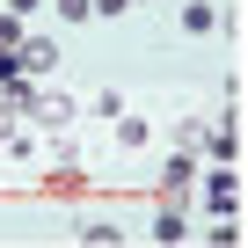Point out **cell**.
Masks as SVG:
<instances>
[{
    "instance_id": "1",
    "label": "cell",
    "mask_w": 248,
    "mask_h": 248,
    "mask_svg": "<svg viewBox=\"0 0 248 248\" xmlns=\"http://www.w3.org/2000/svg\"><path fill=\"white\" fill-rule=\"evenodd\" d=\"M22 117H30V124H44V132H66V124L80 117V102H73L66 88H51V80H30V102H22Z\"/></svg>"
},
{
    "instance_id": "2",
    "label": "cell",
    "mask_w": 248,
    "mask_h": 248,
    "mask_svg": "<svg viewBox=\"0 0 248 248\" xmlns=\"http://www.w3.org/2000/svg\"><path fill=\"white\" fill-rule=\"evenodd\" d=\"M197 154H212V161H241V109H226V117L204 124V132H197Z\"/></svg>"
},
{
    "instance_id": "3",
    "label": "cell",
    "mask_w": 248,
    "mask_h": 248,
    "mask_svg": "<svg viewBox=\"0 0 248 248\" xmlns=\"http://www.w3.org/2000/svg\"><path fill=\"white\" fill-rule=\"evenodd\" d=\"M15 51H22V59H15V66H22V80H44V73H59V44H51V37H22Z\"/></svg>"
},
{
    "instance_id": "4",
    "label": "cell",
    "mask_w": 248,
    "mask_h": 248,
    "mask_svg": "<svg viewBox=\"0 0 248 248\" xmlns=\"http://www.w3.org/2000/svg\"><path fill=\"white\" fill-rule=\"evenodd\" d=\"M204 204H212V212H241V175H233V161H219V168L204 175Z\"/></svg>"
},
{
    "instance_id": "5",
    "label": "cell",
    "mask_w": 248,
    "mask_h": 248,
    "mask_svg": "<svg viewBox=\"0 0 248 248\" xmlns=\"http://www.w3.org/2000/svg\"><path fill=\"white\" fill-rule=\"evenodd\" d=\"M197 183V154L183 146V154H168V168H161V197H175V190H190Z\"/></svg>"
},
{
    "instance_id": "6",
    "label": "cell",
    "mask_w": 248,
    "mask_h": 248,
    "mask_svg": "<svg viewBox=\"0 0 248 248\" xmlns=\"http://www.w3.org/2000/svg\"><path fill=\"white\" fill-rule=\"evenodd\" d=\"M109 124H117V146H124V154H139V146L154 139V124H146V117H132V109H117Z\"/></svg>"
},
{
    "instance_id": "7",
    "label": "cell",
    "mask_w": 248,
    "mask_h": 248,
    "mask_svg": "<svg viewBox=\"0 0 248 248\" xmlns=\"http://www.w3.org/2000/svg\"><path fill=\"white\" fill-rule=\"evenodd\" d=\"M146 233H154V241L168 248V241H183V233H190V219H183V212H175V204L161 197V212H154V226H146Z\"/></svg>"
},
{
    "instance_id": "8",
    "label": "cell",
    "mask_w": 248,
    "mask_h": 248,
    "mask_svg": "<svg viewBox=\"0 0 248 248\" xmlns=\"http://www.w3.org/2000/svg\"><path fill=\"white\" fill-rule=\"evenodd\" d=\"M183 30L190 37H212L219 30V8H212V0H190V8H183Z\"/></svg>"
},
{
    "instance_id": "9",
    "label": "cell",
    "mask_w": 248,
    "mask_h": 248,
    "mask_svg": "<svg viewBox=\"0 0 248 248\" xmlns=\"http://www.w3.org/2000/svg\"><path fill=\"white\" fill-rule=\"evenodd\" d=\"M80 241H95V248L109 241V248H117V241H124V226H109V219H80Z\"/></svg>"
},
{
    "instance_id": "10",
    "label": "cell",
    "mask_w": 248,
    "mask_h": 248,
    "mask_svg": "<svg viewBox=\"0 0 248 248\" xmlns=\"http://www.w3.org/2000/svg\"><path fill=\"white\" fill-rule=\"evenodd\" d=\"M204 241H212V248H233V241H241V226H233V212H219V226H204Z\"/></svg>"
},
{
    "instance_id": "11",
    "label": "cell",
    "mask_w": 248,
    "mask_h": 248,
    "mask_svg": "<svg viewBox=\"0 0 248 248\" xmlns=\"http://www.w3.org/2000/svg\"><path fill=\"white\" fill-rule=\"evenodd\" d=\"M59 22H95V0H51Z\"/></svg>"
},
{
    "instance_id": "12",
    "label": "cell",
    "mask_w": 248,
    "mask_h": 248,
    "mask_svg": "<svg viewBox=\"0 0 248 248\" xmlns=\"http://www.w3.org/2000/svg\"><path fill=\"white\" fill-rule=\"evenodd\" d=\"M22 37H30V30H22V15H0V51H15Z\"/></svg>"
},
{
    "instance_id": "13",
    "label": "cell",
    "mask_w": 248,
    "mask_h": 248,
    "mask_svg": "<svg viewBox=\"0 0 248 248\" xmlns=\"http://www.w3.org/2000/svg\"><path fill=\"white\" fill-rule=\"evenodd\" d=\"M88 109H102V117H117V109H124V95H117V88H95V95H88Z\"/></svg>"
},
{
    "instance_id": "14",
    "label": "cell",
    "mask_w": 248,
    "mask_h": 248,
    "mask_svg": "<svg viewBox=\"0 0 248 248\" xmlns=\"http://www.w3.org/2000/svg\"><path fill=\"white\" fill-rule=\"evenodd\" d=\"M124 8H132V0H95V15H109V22H117Z\"/></svg>"
},
{
    "instance_id": "15",
    "label": "cell",
    "mask_w": 248,
    "mask_h": 248,
    "mask_svg": "<svg viewBox=\"0 0 248 248\" xmlns=\"http://www.w3.org/2000/svg\"><path fill=\"white\" fill-rule=\"evenodd\" d=\"M37 8H44V0H8V15H22V22H30Z\"/></svg>"
},
{
    "instance_id": "16",
    "label": "cell",
    "mask_w": 248,
    "mask_h": 248,
    "mask_svg": "<svg viewBox=\"0 0 248 248\" xmlns=\"http://www.w3.org/2000/svg\"><path fill=\"white\" fill-rule=\"evenodd\" d=\"M8 132H15V109H8V102H0V146H8Z\"/></svg>"
},
{
    "instance_id": "17",
    "label": "cell",
    "mask_w": 248,
    "mask_h": 248,
    "mask_svg": "<svg viewBox=\"0 0 248 248\" xmlns=\"http://www.w3.org/2000/svg\"><path fill=\"white\" fill-rule=\"evenodd\" d=\"M132 8H146V0H132Z\"/></svg>"
}]
</instances>
